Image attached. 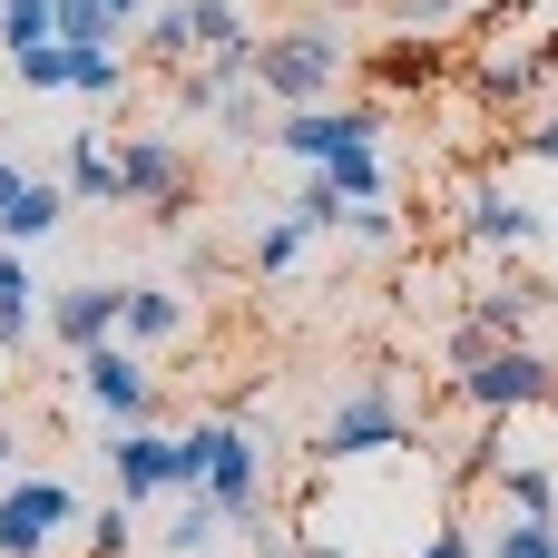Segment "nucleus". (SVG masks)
I'll list each match as a JSON object with an SVG mask.
<instances>
[{"label": "nucleus", "instance_id": "b1692460", "mask_svg": "<svg viewBox=\"0 0 558 558\" xmlns=\"http://www.w3.org/2000/svg\"><path fill=\"white\" fill-rule=\"evenodd\" d=\"M304 245H314V235H304V226H294V216L275 206V216L255 226V245H245V265H255V275H294V265H304Z\"/></svg>", "mask_w": 558, "mask_h": 558}, {"label": "nucleus", "instance_id": "2eb2a0df", "mask_svg": "<svg viewBox=\"0 0 558 558\" xmlns=\"http://www.w3.org/2000/svg\"><path fill=\"white\" fill-rule=\"evenodd\" d=\"M59 226H69V186H59V177H29V186L10 196V216H0V245L29 255V245H49Z\"/></svg>", "mask_w": 558, "mask_h": 558}, {"label": "nucleus", "instance_id": "dca6fc26", "mask_svg": "<svg viewBox=\"0 0 558 558\" xmlns=\"http://www.w3.org/2000/svg\"><path fill=\"white\" fill-rule=\"evenodd\" d=\"M59 186H69V206H118V147L108 137H69L59 147Z\"/></svg>", "mask_w": 558, "mask_h": 558}, {"label": "nucleus", "instance_id": "72a5a7b5", "mask_svg": "<svg viewBox=\"0 0 558 558\" xmlns=\"http://www.w3.org/2000/svg\"><path fill=\"white\" fill-rule=\"evenodd\" d=\"M167 98H177L186 118H216V98H226V88H216L206 69H177V78H167Z\"/></svg>", "mask_w": 558, "mask_h": 558}, {"label": "nucleus", "instance_id": "2f4dec72", "mask_svg": "<svg viewBox=\"0 0 558 558\" xmlns=\"http://www.w3.org/2000/svg\"><path fill=\"white\" fill-rule=\"evenodd\" d=\"M128 539H137V510H128V500L88 510V558H128Z\"/></svg>", "mask_w": 558, "mask_h": 558}, {"label": "nucleus", "instance_id": "4be33fe9", "mask_svg": "<svg viewBox=\"0 0 558 558\" xmlns=\"http://www.w3.org/2000/svg\"><path fill=\"white\" fill-rule=\"evenodd\" d=\"M530 314H539V284H500V294L471 304V324H481L490 343H530Z\"/></svg>", "mask_w": 558, "mask_h": 558}, {"label": "nucleus", "instance_id": "c756f323", "mask_svg": "<svg viewBox=\"0 0 558 558\" xmlns=\"http://www.w3.org/2000/svg\"><path fill=\"white\" fill-rule=\"evenodd\" d=\"M343 245H363V255H392L402 245V216L392 206H343V226H333Z\"/></svg>", "mask_w": 558, "mask_h": 558}, {"label": "nucleus", "instance_id": "9b49d317", "mask_svg": "<svg viewBox=\"0 0 558 558\" xmlns=\"http://www.w3.org/2000/svg\"><path fill=\"white\" fill-rule=\"evenodd\" d=\"M118 304H128V284H49V343L59 353L118 343Z\"/></svg>", "mask_w": 558, "mask_h": 558}, {"label": "nucleus", "instance_id": "ddd939ff", "mask_svg": "<svg viewBox=\"0 0 558 558\" xmlns=\"http://www.w3.org/2000/svg\"><path fill=\"white\" fill-rule=\"evenodd\" d=\"M39 333H49V284L29 275V255H10V245H0V353L20 363Z\"/></svg>", "mask_w": 558, "mask_h": 558}, {"label": "nucleus", "instance_id": "f8f14e48", "mask_svg": "<svg viewBox=\"0 0 558 558\" xmlns=\"http://www.w3.org/2000/svg\"><path fill=\"white\" fill-rule=\"evenodd\" d=\"M186 324H196L186 284H128V304H118V343H128V353H157V343H186Z\"/></svg>", "mask_w": 558, "mask_h": 558}, {"label": "nucleus", "instance_id": "9d476101", "mask_svg": "<svg viewBox=\"0 0 558 558\" xmlns=\"http://www.w3.org/2000/svg\"><path fill=\"white\" fill-rule=\"evenodd\" d=\"M108 500H128V510H147V500H167V432L157 422H128V432H108Z\"/></svg>", "mask_w": 558, "mask_h": 558}, {"label": "nucleus", "instance_id": "5701e85b", "mask_svg": "<svg viewBox=\"0 0 558 558\" xmlns=\"http://www.w3.org/2000/svg\"><path fill=\"white\" fill-rule=\"evenodd\" d=\"M314 177H333V196H343V206H383V186H392V177H383V147H343V157H333V167H314Z\"/></svg>", "mask_w": 558, "mask_h": 558}, {"label": "nucleus", "instance_id": "aec40b11", "mask_svg": "<svg viewBox=\"0 0 558 558\" xmlns=\"http://www.w3.org/2000/svg\"><path fill=\"white\" fill-rule=\"evenodd\" d=\"M128 78H137V69H128L118 49H69V98H88V108H118V98H128Z\"/></svg>", "mask_w": 558, "mask_h": 558}, {"label": "nucleus", "instance_id": "7c9ffc66", "mask_svg": "<svg viewBox=\"0 0 558 558\" xmlns=\"http://www.w3.org/2000/svg\"><path fill=\"white\" fill-rule=\"evenodd\" d=\"M49 10H59V0H0V49H10V59L39 49V39H49Z\"/></svg>", "mask_w": 558, "mask_h": 558}, {"label": "nucleus", "instance_id": "4c0bfd02", "mask_svg": "<svg viewBox=\"0 0 558 558\" xmlns=\"http://www.w3.org/2000/svg\"><path fill=\"white\" fill-rule=\"evenodd\" d=\"M20 186H29V167H20V157L0 147V216H10V196H20Z\"/></svg>", "mask_w": 558, "mask_h": 558}, {"label": "nucleus", "instance_id": "a19ab883", "mask_svg": "<svg viewBox=\"0 0 558 558\" xmlns=\"http://www.w3.org/2000/svg\"><path fill=\"white\" fill-rule=\"evenodd\" d=\"M343 10H353V0H343Z\"/></svg>", "mask_w": 558, "mask_h": 558}, {"label": "nucleus", "instance_id": "6ab92c4d", "mask_svg": "<svg viewBox=\"0 0 558 558\" xmlns=\"http://www.w3.org/2000/svg\"><path fill=\"white\" fill-rule=\"evenodd\" d=\"M157 539H167V558H216V539H226V510H216L206 490H186V500H177V520H167Z\"/></svg>", "mask_w": 558, "mask_h": 558}, {"label": "nucleus", "instance_id": "79ce46f5", "mask_svg": "<svg viewBox=\"0 0 558 558\" xmlns=\"http://www.w3.org/2000/svg\"><path fill=\"white\" fill-rule=\"evenodd\" d=\"M549 412H558V402H549Z\"/></svg>", "mask_w": 558, "mask_h": 558}, {"label": "nucleus", "instance_id": "4468645a", "mask_svg": "<svg viewBox=\"0 0 558 558\" xmlns=\"http://www.w3.org/2000/svg\"><path fill=\"white\" fill-rule=\"evenodd\" d=\"M558 78V39H530V49H490V59H471V88L500 108V98H539Z\"/></svg>", "mask_w": 558, "mask_h": 558}, {"label": "nucleus", "instance_id": "39448f33", "mask_svg": "<svg viewBox=\"0 0 558 558\" xmlns=\"http://www.w3.org/2000/svg\"><path fill=\"white\" fill-rule=\"evenodd\" d=\"M118 206H147L157 226H186L196 177H186V137L177 128H128L118 137Z\"/></svg>", "mask_w": 558, "mask_h": 558}, {"label": "nucleus", "instance_id": "e433bc0d", "mask_svg": "<svg viewBox=\"0 0 558 558\" xmlns=\"http://www.w3.org/2000/svg\"><path fill=\"white\" fill-rule=\"evenodd\" d=\"M284 558H353V549H343V539H314V530H294V549H284Z\"/></svg>", "mask_w": 558, "mask_h": 558}, {"label": "nucleus", "instance_id": "f03ea898", "mask_svg": "<svg viewBox=\"0 0 558 558\" xmlns=\"http://www.w3.org/2000/svg\"><path fill=\"white\" fill-rule=\"evenodd\" d=\"M343 69H353V49H343L333 20H294V29H265L255 39V98H275L284 118L343 98Z\"/></svg>", "mask_w": 558, "mask_h": 558}, {"label": "nucleus", "instance_id": "58836bf2", "mask_svg": "<svg viewBox=\"0 0 558 558\" xmlns=\"http://www.w3.org/2000/svg\"><path fill=\"white\" fill-rule=\"evenodd\" d=\"M10 471H29V461H20V432L0 422V481H10Z\"/></svg>", "mask_w": 558, "mask_h": 558}, {"label": "nucleus", "instance_id": "0eeeda50", "mask_svg": "<svg viewBox=\"0 0 558 558\" xmlns=\"http://www.w3.org/2000/svg\"><path fill=\"white\" fill-rule=\"evenodd\" d=\"M59 530H78V490L59 471H10L0 481V558H49Z\"/></svg>", "mask_w": 558, "mask_h": 558}, {"label": "nucleus", "instance_id": "a211bd4d", "mask_svg": "<svg viewBox=\"0 0 558 558\" xmlns=\"http://www.w3.org/2000/svg\"><path fill=\"white\" fill-rule=\"evenodd\" d=\"M363 69H373V88H432V78H441V39H412V29H392V39H383Z\"/></svg>", "mask_w": 558, "mask_h": 558}, {"label": "nucleus", "instance_id": "1a4fd4ad", "mask_svg": "<svg viewBox=\"0 0 558 558\" xmlns=\"http://www.w3.org/2000/svg\"><path fill=\"white\" fill-rule=\"evenodd\" d=\"M461 235H471L481 255H530L549 226H539V206H530L520 186H500V177H471V196H461Z\"/></svg>", "mask_w": 558, "mask_h": 558}, {"label": "nucleus", "instance_id": "f3484780", "mask_svg": "<svg viewBox=\"0 0 558 558\" xmlns=\"http://www.w3.org/2000/svg\"><path fill=\"white\" fill-rule=\"evenodd\" d=\"M490 500H500V510H530V520H558V471L530 461V451H510V461L490 471Z\"/></svg>", "mask_w": 558, "mask_h": 558}, {"label": "nucleus", "instance_id": "6e6552de", "mask_svg": "<svg viewBox=\"0 0 558 558\" xmlns=\"http://www.w3.org/2000/svg\"><path fill=\"white\" fill-rule=\"evenodd\" d=\"M275 157H294V167H333L343 147H383V108L373 98H324V108H294V118H275V137H265Z\"/></svg>", "mask_w": 558, "mask_h": 558}, {"label": "nucleus", "instance_id": "f257e3e1", "mask_svg": "<svg viewBox=\"0 0 558 558\" xmlns=\"http://www.w3.org/2000/svg\"><path fill=\"white\" fill-rule=\"evenodd\" d=\"M402 451H412V402L383 363H363L333 392V412L314 422V461L324 471H373V461H402Z\"/></svg>", "mask_w": 558, "mask_h": 558}, {"label": "nucleus", "instance_id": "a878e982", "mask_svg": "<svg viewBox=\"0 0 558 558\" xmlns=\"http://www.w3.org/2000/svg\"><path fill=\"white\" fill-rule=\"evenodd\" d=\"M49 39L59 49H118V20H108V0H59L49 10Z\"/></svg>", "mask_w": 558, "mask_h": 558}, {"label": "nucleus", "instance_id": "20e7f679", "mask_svg": "<svg viewBox=\"0 0 558 558\" xmlns=\"http://www.w3.org/2000/svg\"><path fill=\"white\" fill-rule=\"evenodd\" d=\"M451 392H461L481 422H520V412H549V402H558V353H539V343H490L471 373H451Z\"/></svg>", "mask_w": 558, "mask_h": 558}, {"label": "nucleus", "instance_id": "ea45409f", "mask_svg": "<svg viewBox=\"0 0 558 558\" xmlns=\"http://www.w3.org/2000/svg\"><path fill=\"white\" fill-rule=\"evenodd\" d=\"M147 10H157V0H108V20H118V29H128V20H147Z\"/></svg>", "mask_w": 558, "mask_h": 558}, {"label": "nucleus", "instance_id": "473e14b6", "mask_svg": "<svg viewBox=\"0 0 558 558\" xmlns=\"http://www.w3.org/2000/svg\"><path fill=\"white\" fill-rule=\"evenodd\" d=\"M412 558H481V530L441 510V520H432V539H422V549H412Z\"/></svg>", "mask_w": 558, "mask_h": 558}, {"label": "nucleus", "instance_id": "423d86ee", "mask_svg": "<svg viewBox=\"0 0 558 558\" xmlns=\"http://www.w3.org/2000/svg\"><path fill=\"white\" fill-rule=\"evenodd\" d=\"M69 383H78V402L98 412V432L157 422V373H147V353H128V343H88V353H69Z\"/></svg>", "mask_w": 558, "mask_h": 558}, {"label": "nucleus", "instance_id": "7ed1b4c3", "mask_svg": "<svg viewBox=\"0 0 558 558\" xmlns=\"http://www.w3.org/2000/svg\"><path fill=\"white\" fill-rule=\"evenodd\" d=\"M265 490H275V441H265L255 422L206 412V500L226 510V530L265 539Z\"/></svg>", "mask_w": 558, "mask_h": 558}, {"label": "nucleus", "instance_id": "393cba45", "mask_svg": "<svg viewBox=\"0 0 558 558\" xmlns=\"http://www.w3.org/2000/svg\"><path fill=\"white\" fill-rule=\"evenodd\" d=\"M186 10V39H196V59L206 49H235V39H255V20L235 10V0H177Z\"/></svg>", "mask_w": 558, "mask_h": 558}, {"label": "nucleus", "instance_id": "bb28decb", "mask_svg": "<svg viewBox=\"0 0 558 558\" xmlns=\"http://www.w3.org/2000/svg\"><path fill=\"white\" fill-rule=\"evenodd\" d=\"M147 59H157L167 78L196 59V39H186V10H177V0H157V10H147Z\"/></svg>", "mask_w": 558, "mask_h": 558}, {"label": "nucleus", "instance_id": "c9c22d12", "mask_svg": "<svg viewBox=\"0 0 558 558\" xmlns=\"http://www.w3.org/2000/svg\"><path fill=\"white\" fill-rule=\"evenodd\" d=\"M510 147H520V157H539V167H558V108H539V118L510 137Z\"/></svg>", "mask_w": 558, "mask_h": 558}, {"label": "nucleus", "instance_id": "f704fd0d", "mask_svg": "<svg viewBox=\"0 0 558 558\" xmlns=\"http://www.w3.org/2000/svg\"><path fill=\"white\" fill-rule=\"evenodd\" d=\"M216 118H226V137H255V128H265V98H255V88H226Z\"/></svg>", "mask_w": 558, "mask_h": 558}, {"label": "nucleus", "instance_id": "412c9836", "mask_svg": "<svg viewBox=\"0 0 558 558\" xmlns=\"http://www.w3.org/2000/svg\"><path fill=\"white\" fill-rule=\"evenodd\" d=\"M481 558H558V520H530V510H500L481 530Z\"/></svg>", "mask_w": 558, "mask_h": 558}, {"label": "nucleus", "instance_id": "cd10ccee", "mask_svg": "<svg viewBox=\"0 0 558 558\" xmlns=\"http://www.w3.org/2000/svg\"><path fill=\"white\" fill-rule=\"evenodd\" d=\"M10 78H20V98H59V88H69V49H59V39H39V49H20V59H10Z\"/></svg>", "mask_w": 558, "mask_h": 558}, {"label": "nucleus", "instance_id": "c85d7f7f", "mask_svg": "<svg viewBox=\"0 0 558 558\" xmlns=\"http://www.w3.org/2000/svg\"><path fill=\"white\" fill-rule=\"evenodd\" d=\"M284 216H294L304 235H333V226H343V196H333V177H314V167H304V186L284 196Z\"/></svg>", "mask_w": 558, "mask_h": 558}]
</instances>
